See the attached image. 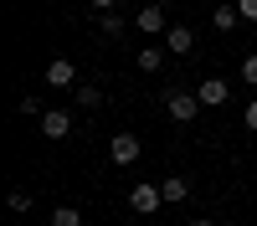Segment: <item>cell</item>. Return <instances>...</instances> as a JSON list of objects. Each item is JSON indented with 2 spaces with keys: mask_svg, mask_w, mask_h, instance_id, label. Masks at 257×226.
I'll use <instances>...</instances> for the list:
<instances>
[{
  "mask_svg": "<svg viewBox=\"0 0 257 226\" xmlns=\"http://www.w3.org/2000/svg\"><path fill=\"white\" fill-rule=\"evenodd\" d=\"M165 108H170V118H175V123H196L201 98H196V93H185V88H170V93H165Z\"/></svg>",
  "mask_w": 257,
  "mask_h": 226,
  "instance_id": "cell-1",
  "label": "cell"
},
{
  "mask_svg": "<svg viewBox=\"0 0 257 226\" xmlns=\"http://www.w3.org/2000/svg\"><path fill=\"white\" fill-rule=\"evenodd\" d=\"M128 205H134L139 216H155L160 205H165V190H160V185H149V180H144V185H134V190H128Z\"/></svg>",
  "mask_w": 257,
  "mask_h": 226,
  "instance_id": "cell-2",
  "label": "cell"
},
{
  "mask_svg": "<svg viewBox=\"0 0 257 226\" xmlns=\"http://www.w3.org/2000/svg\"><path fill=\"white\" fill-rule=\"evenodd\" d=\"M134 26H139L144 36H165V31H170V16H165V6H144V11L134 16Z\"/></svg>",
  "mask_w": 257,
  "mask_h": 226,
  "instance_id": "cell-3",
  "label": "cell"
},
{
  "mask_svg": "<svg viewBox=\"0 0 257 226\" xmlns=\"http://www.w3.org/2000/svg\"><path fill=\"white\" fill-rule=\"evenodd\" d=\"M47 82H52V88H72V82H77V62L72 57H52L47 62Z\"/></svg>",
  "mask_w": 257,
  "mask_h": 226,
  "instance_id": "cell-4",
  "label": "cell"
},
{
  "mask_svg": "<svg viewBox=\"0 0 257 226\" xmlns=\"http://www.w3.org/2000/svg\"><path fill=\"white\" fill-rule=\"evenodd\" d=\"M41 134H47V139H67L72 134V113L67 108H47V113H41Z\"/></svg>",
  "mask_w": 257,
  "mask_h": 226,
  "instance_id": "cell-5",
  "label": "cell"
},
{
  "mask_svg": "<svg viewBox=\"0 0 257 226\" xmlns=\"http://www.w3.org/2000/svg\"><path fill=\"white\" fill-rule=\"evenodd\" d=\"M108 154H113V164H118V170H128V164L139 159V139H134V134H113Z\"/></svg>",
  "mask_w": 257,
  "mask_h": 226,
  "instance_id": "cell-6",
  "label": "cell"
},
{
  "mask_svg": "<svg viewBox=\"0 0 257 226\" xmlns=\"http://www.w3.org/2000/svg\"><path fill=\"white\" fill-rule=\"evenodd\" d=\"M196 98H201V108H221V103L231 98V88H226L221 77H206L201 88H196Z\"/></svg>",
  "mask_w": 257,
  "mask_h": 226,
  "instance_id": "cell-7",
  "label": "cell"
},
{
  "mask_svg": "<svg viewBox=\"0 0 257 226\" xmlns=\"http://www.w3.org/2000/svg\"><path fill=\"white\" fill-rule=\"evenodd\" d=\"M165 47L175 52V57H185L190 47H196V31H190V26H170V31H165Z\"/></svg>",
  "mask_w": 257,
  "mask_h": 226,
  "instance_id": "cell-8",
  "label": "cell"
},
{
  "mask_svg": "<svg viewBox=\"0 0 257 226\" xmlns=\"http://www.w3.org/2000/svg\"><path fill=\"white\" fill-rule=\"evenodd\" d=\"M237 21H242L237 6H216V11H211V26H216V31H237Z\"/></svg>",
  "mask_w": 257,
  "mask_h": 226,
  "instance_id": "cell-9",
  "label": "cell"
},
{
  "mask_svg": "<svg viewBox=\"0 0 257 226\" xmlns=\"http://www.w3.org/2000/svg\"><path fill=\"white\" fill-rule=\"evenodd\" d=\"M160 190H165V200H185L190 195V180L185 175H170V180H160Z\"/></svg>",
  "mask_w": 257,
  "mask_h": 226,
  "instance_id": "cell-10",
  "label": "cell"
},
{
  "mask_svg": "<svg viewBox=\"0 0 257 226\" xmlns=\"http://www.w3.org/2000/svg\"><path fill=\"white\" fill-rule=\"evenodd\" d=\"M134 62H139V72H160V67H165V52H160V47H144Z\"/></svg>",
  "mask_w": 257,
  "mask_h": 226,
  "instance_id": "cell-11",
  "label": "cell"
},
{
  "mask_svg": "<svg viewBox=\"0 0 257 226\" xmlns=\"http://www.w3.org/2000/svg\"><path fill=\"white\" fill-rule=\"evenodd\" d=\"M98 31H103V36H123V16L103 11V16H98Z\"/></svg>",
  "mask_w": 257,
  "mask_h": 226,
  "instance_id": "cell-12",
  "label": "cell"
},
{
  "mask_svg": "<svg viewBox=\"0 0 257 226\" xmlns=\"http://www.w3.org/2000/svg\"><path fill=\"white\" fill-rule=\"evenodd\" d=\"M52 226H82V216L72 211V205H57V211H52Z\"/></svg>",
  "mask_w": 257,
  "mask_h": 226,
  "instance_id": "cell-13",
  "label": "cell"
},
{
  "mask_svg": "<svg viewBox=\"0 0 257 226\" xmlns=\"http://www.w3.org/2000/svg\"><path fill=\"white\" fill-rule=\"evenodd\" d=\"M77 103H82V108H98L103 93H98V88H77Z\"/></svg>",
  "mask_w": 257,
  "mask_h": 226,
  "instance_id": "cell-14",
  "label": "cell"
},
{
  "mask_svg": "<svg viewBox=\"0 0 257 226\" xmlns=\"http://www.w3.org/2000/svg\"><path fill=\"white\" fill-rule=\"evenodd\" d=\"M242 82H252V88H257V57H242Z\"/></svg>",
  "mask_w": 257,
  "mask_h": 226,
  "instance_id": "cell-15",
  "label": "cell"
},
{
  "mask_svg": "<svg viewBox=\"0 0 257 226\" xmlns=\"http://www.w3.org/2000/svg\"><path fill=\"white\" fill-rule=\"evenodd\" d=\"M11 211H31V195L26 190H11Z\"/></svg>",
  "mask_w": 257,
  "mask_h": 226,
  "instance_id": "cell-16",
  "label": "cell"
},
{
  "mask_svg": "<svg viewBox=\"0 0 257 226\" xmlns=\"http://www.w3.org/2000/svg\"><path fill=\"white\" fill-rule=\"evenodd\" d=\"M237 11H242V21H257V0H237Z\"/></svg>",
  "mask_w": 257,
  "mask_h": 226,
  "instance_id": "cell-17",
  "label": "cell"
},
{
  "mask_svg": "<svg viewBox=\"0 0 257 226\" xmlns=\"http://www.w3.org/2000/svg\"><path fill=\"white\" fill-rule=\"evenodd\" d=\"M247 129H257V98L247 103Z\"/></svg>",
  "mask_w": 257,
  "mask_h": 226,
  "instance_id": "cell-18",
  "label": "cell"
},
{
  "mask_svg": "<svg viewBox=\"0 0 257 226\" xmlns=\"http://www.w3.org/2000/svg\"><path fill=\"white\" fill-rule=\"evenodd\" d=\"M93 6H98V11H113V6H118V0H93Z\"/></svg>",
  "mask_w": 257,
  "mask_h": 226,
  "instance_id": "cell-19",
  "label": "cell"
},
{
  "mask_svg": "<svg viewBox=\"0 0 257 226\" xmlns=\"http://www.w3.org/2000/svg\"><path fill=\"white\" fill-rule=\"evenodd\" d=\"M190 226H216V221H190Z\"/></svg>",
  "mask_w": 257,
  "mask_h": 226,
  "instance_id": "cell-20",
  "label": "cell"
}]
</instances>
